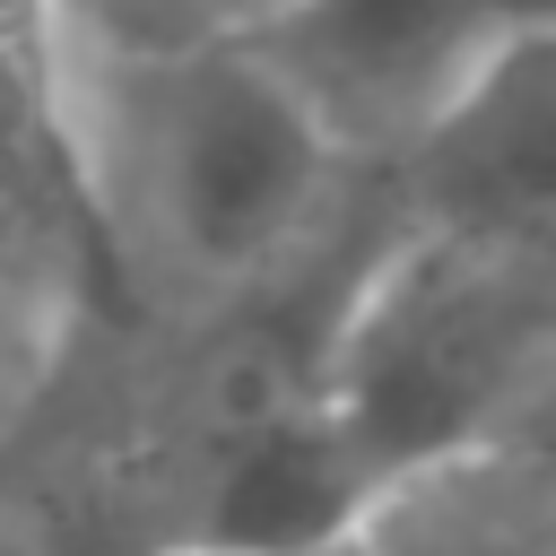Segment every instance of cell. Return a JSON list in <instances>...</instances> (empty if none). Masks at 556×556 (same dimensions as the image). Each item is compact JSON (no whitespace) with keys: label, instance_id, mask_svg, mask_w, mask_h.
<instances>
[{"label":"cell","instance_id":"cell-7","mask_svg":"<svg viewBox=\"0 0 556 556\" xmlns=\"http://www.w3.org/2000/svg\"><path fill=\"white\" fill-rule=\"evenodd\" d=\"M287 0H52L61 52H200V43H252Z\"/></svg>","mask_w":556,"mask_h":556},{"label":"cell","instance_id":"cell-3","mask_svg":"<svg viewBox=\"0 0 556 556\" xmlns=\"http://www.w3.org/2000/svg\"><path fill=\"white\" fill-rule=\"evenodd\" d=\"M556 35V0H287L252 52L339 165H400L486 70Z\"/></svg>","mask_w":556,"mask_h":556},{"label":"cell","instance_id":"cell-9","mask_svg":"<svg viewBox=\"0 0 556 556\" xmlns=\"http://www.w3.org/2000/svg\"><path fill=\"white\" fill-rule=\"evenodd\" d=\"M313 556H356V547H348V539H339V547H313Z\"/></svg>","mask_w":556,"mask_h":556},{"label":"cell","instance_id":"cell-1","mask_svg":"<svg viewBox=\"0 0 556 556\" xmlns=\"http://www.w3.org/2000/svg\"><path fill=\"white\" fill-rule=\"evenodd\" d=\"M87 191L165 295H235L330 217L339 156L252 43L61 52Z\"/></svg>","mask_w":556,"mask_h":556},{"label":"cell","instance_id":"cell-2","mask_svg":"<svg viewBox=\"0 0 556 556\" xmlns=\"http://www.w3.org/2000/svg\"><path fill=\"white\" fill-rule=\"evenodd\" d=\"M547 374L556 235H478L408 217L348 278L313 348V400L330 408L339 443L374 486L478 443L547 434Z\"/></svg>","mask_w":556,"mask_h":556},{"label":"cell","instance_id":"cell-4","mask_svg":"<svg viewBox=\"0 0 556 556\" xmlns=\"http://www.w3.org/2000/svg\"><path fill=\"white\" fill-rule=\"evenodd\" d=\"M374 478L356 469V452L339 443L330 408L313 400V374L287 356L252 365V391L226 408V443L208 469V504H200V539L217 556H313L339 547L365 513Z\"/></svg>","mask_w":556,"mask_h":556},{"label":"cell","instance_id":"cell-6","mask_svg":"<svg viewBox=\"0 0 556 556\" xmlns=\"http://www.w3.org/2000/svg\"><path fill=\"white\" fill-rule=\"evenodd\" d=\"M356 556H556V478L547 434L478 443L426 469H400L365 495Z\"/></svg>","mask_w":556,"mask_h":556},{"label":"cell","instance_id":"cell-5","mask_svg":"<svg viewBox=\"0 0 556 556\" xmlns=\"http://www.w3.org/2000/svg\"><path fill=\"white\" fill-rule=\"evenodd\" d=\"M408 226H478V235H556V130H547V43H521L486 70L400 165Z\"/></svg>","mask_w":556,"mask_h":556},{"label":"cell","instance_id":"cell-8","mask_svg":"<svg viewBox=\"0 0 556 556\" xmlns=\"http://www.w3.org/2000/svg\"><path fill=\"white\" fill-rule=\"evenodd\" d=\"M174 556H217V547H191V539H182V547H174Z\"/></svg>","mask_w":556,"mask_h":556}]
</instances>
